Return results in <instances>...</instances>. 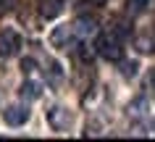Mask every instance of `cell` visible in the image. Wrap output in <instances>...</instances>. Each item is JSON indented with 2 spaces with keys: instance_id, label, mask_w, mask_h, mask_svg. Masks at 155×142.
<instances>
[{
  "instance_id": "cell-1",
  "label": "cell",
  "mask_w": 155,
  "mask_h": 142,
  "mask_svg": "<svg viewBox=\"0 0 155 142\" xmlns=\"http://www.w3.org/2000/svg\"><path fill=\"white\" fill-rule=\"evenodd\" d=\"M121 42H124L121 37H116L113 32H108V34H103L97 40V53L103 58H108V61H121V55H124Z\"/></svg>"
},
{
  "instance_id": "cell-2",
  "label": "cell",
  "mask_w": 155,
  "mask_h": 142,
  "mask_svg": "<svg viewBox=\"0 0 155 142\" xmlns=\"http://www.w3.org/2000/svg\"><path fill=\"white\" fill-rule=\"evenodd\" d=\"M18 48H21V37L13 29H3L0 32V55L3 58H11V55L18 53Z\"/></svg>"
},
{
  "instance_id": "cell-3",
  "label": "cell",
  "mask_w": 155,
  "mask_h": 142,
  "mask_svg": "<svg viewBox=\"0 0 155 142\" xmlns=\"http://www.w3.org/2000/svg\"><path fill=\"white\" fill-rule=\"evenodd\" d=\"M74 34H76V29H74V24H63V26H55L53 32H50V45L53 48H68L74 40Z\"/></svg>"
},
{
  "instance_id": "cell-4",
  "label": "cell",
  "mask_w": 155,
  "mask_h": 142,
  "mask_svg": "<svg viewBox=\"0 0 155 142\" xmlns=\"http://www.w3.org/2000/svg\"><path fill=\"white\" fill-rule=\"evenodd\" d=\"M48 124L55 129V132H63V129H68V124H71V113L66 108H61V105H55V108L48 111Z\"/></svg>"
},
{
  "instance_id": "cell-5",
  "label": "cell",
  "mask_w": 155,
  "mask_h": 142,
  "mask_svg": "<svg viewBox=\"0 0 155 142\" xmlns=\"http://www.w3.org/2000/svg\"><path fill=\"white\" fill-rule=\"evenodd\" d=\"M3 118H5L8 126H21V124L29 121V111L24 105H8V108L3 111Z\"/></svg>"
},
{
  "instance_id": "cell-6",
  "label": "cell",
  "mask_w": 155,
  "mask_h": 142,
  "mask_svg": "<svg viewBox=\"0 0 155 142\" xmlns=\"http://www.w3.org/2000/svg\"><path fill=\"white\" fill-rule=\"evenodd\" d=\"M97 18L95 16H79L76 21H74V29H76V34L79 37H92V34H97Z\"/></svg>"
},
{
  "instance_id": "cell-7",
  "label": "cell",
  "mask_w": 155,
  "mask_h": 142,
  "mask_svg": "<svg viewBox=\"0 0 155 142\" xmlns=\"http://www.w3.org/2000/svg\"><path fill=\"white\" fill-rule=\"evenodd\" d=\"M40 13H42V18H55V16H61V13H63V0H42Z\"/></svg>"
},
{
  "instance_id": "cell-8",
  "label": "cell",
  "mask_w": 155,
  "mask_h": 142,
  "mask_svg": "<svg viewBox=\"0 0 155 142\" xmlns=\"http://www.w3.org/2000/svg\"><path fill=\"white\" fill-rule=\"evenodd\" d=\"M134 48L139 53H155V32H142L134 40Z\"/></svg>"
},
{
  "instance_id": "cell-9",
  "label": "cell",
  "mask_w": 155,
  "mask_h": 142,
  "mask_svg": "<svg viewBox=\"0 0 155 142\" xmlns=\"http://www.w3.org/2000/svg\"><path fill=\"white\" fill-rule=\"evenodd\" d=\"M155 8V0H126V11L131 16H139V13H147V11Z\"/></svg>"
},
{
  "instance_id": "cell-10",
  "label": "cell",
  "mask_w": 155,
  "mask_h": 142,
  "mask_svg": "<svg viewBox=\"0 0 155 142\" xmlns=\"http://www.w3.org/2000/svg\"><path fill=\"white\" fill-rule=\"evenodd\" d=\"M21 95L29 97V100H37V97L42 95V90H40V84H37V82H24V84H21Z\"/></svg>"
},
{
  "instance_id": "cell-11",
  "label": "cell",
  "mask_w": 155,
  "mask_h": 142,
  "mask_svg": "<svg viewBox=\"0 0 155 142\" xmlns=\"http://www.w3.org/2000/svg\"><path fill=\"white\" fill-rule=\"evenodd\" d=\"M95 53H97V45H95V48L87 45V42L79 45V58H82V61H92V58H95Z\"/></svg>"
},
{
  "instance_id": "cell-12",
  "label": "cell",
  "mask_w": 155,
  "mask_h": 142,
  "mask_svg": "<svg viewBox=\"0 0 155 142\" xmlns=\"http://www.w3.org/2000/svg\"><path fill=\"white\" fill-rule=\"evenodd\" d=\"M137 68H139L137 61H124L121 63V74L124 76H137Z\"/></svg>"
},
{
  "instance_id": "cell-13",
  "label": "cell",
  "mask_w": 155,
  "mask_h": 142,
  "mask_svg": "<svg viewBox=\"0 0 155 142\" xmlns=\"http://www.w3.org/2000/svg\"><path fill=\"white\" fill-rule=\"evenodd\" d=\"M21 68H24V74H32L34 68H37V63H34L32 58H24V61H21Z\"/></svg>"
},
{
  "instance_id": "cell-14",
  "label": "cell",
  "mask_w": 155,
  "mask_h": 142,
  "mask_svg": "<svg viewBox=\"0 0 155 142\" xmlns=\"http://www.w3.org/2000/svg\"><path fill=\"white\" fill-rule=\"evenodd\" d=\"M150 87H153V90H155V71H153V74H150Z\"/></svg>"
},
{
  "instance_id": "cell-15",
  "label": "cell",
  "mask_w": 155,
  "mask_h": 142,
  "mask_svg": "<svg viewBox=\"0 0 155 142\" xmlns=\"http://www.w3.org/2000/svg\"><path fill=\"white\" fill-rule=\"evenodd\" d=\"M92 3H97V5H103V3H105V0H92Z\"/></svg>"
}]
</instances>
